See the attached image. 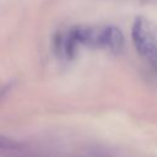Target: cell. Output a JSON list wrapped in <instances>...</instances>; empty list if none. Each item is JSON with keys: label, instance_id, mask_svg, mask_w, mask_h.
Listing matches in <instances>:
<instances>
[{"label": "cell", "instance_id": "cell-1", "mask_svg": "<svg viewBox=\"0 0 157 157\" xmlns=\"http://www.w3.org/2000/svg\"><path fill=\"white\" fill-rule=\"evenodd\" d=\"M131 38L140 56L155 70H157V23L139 16L131 29Z\"/></svg>", "mask_w": 157, "mask_h": 157}, {"label": "cell", "instance_id": "cell-2", "mask_svg": "<svg viewBox=\"0 0 157 157\" xmlns=\"http://www.w3.org/2000/svg\"><path fill=\"white\" fill-rule=\"evenodd\" d=\"M7 146H10L6 141H4V140H0V147H7Z\"/></svg>", "mask_w": 157, "mask_h": 157}]
</instances>
